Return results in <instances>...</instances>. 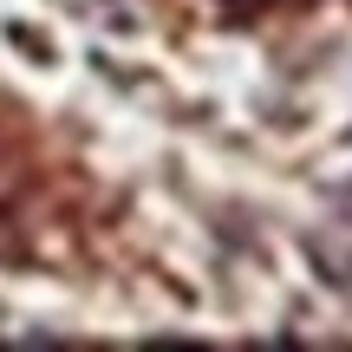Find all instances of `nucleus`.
Here are the masks:
<instances>
[]
</instances>
